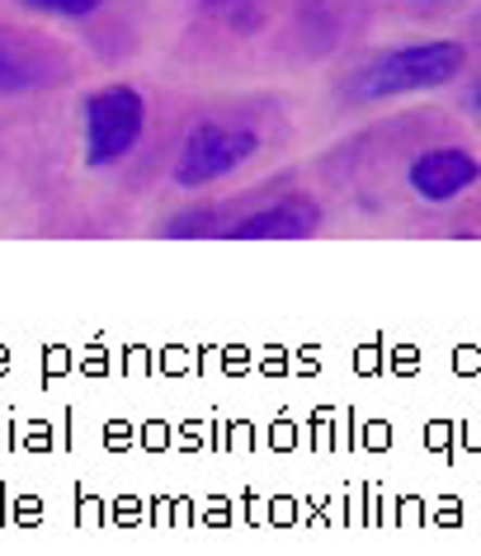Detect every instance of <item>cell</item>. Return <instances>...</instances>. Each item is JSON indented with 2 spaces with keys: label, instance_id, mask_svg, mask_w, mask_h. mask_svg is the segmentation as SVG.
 I'll list each match as a JSON object with an SVG mask.
<instances>
[{
  "label": "cell",
  "instance_id": "obj_1",
  "mask_svg": "<svg viewBox=\"0 0 481 556\" xmlns=\"http://www.w3.org/2000/svg\"><path fill=\"white\" fill-rule=\"evenodd\" d=\"M467 48L453 38H425V43H402L388 52H374L359 62L345 80V94L354 104H378V100H402V94L444 90L463 76Z\"/></svg>",
  "mask_w": 481,
  "mask_h": 556
},
{
  "label": "cell",
  "instance_id": "obj_2",
  "mask_svg": "<svg viewBox=\"0 0 481 556\" xmlns=\"http://www.w3.org/2000/svg\"><path fill=\"white\" fill-rule=\"evenodd\" d=\"M147 132V100L137 86H104L80 100V142H86L90 170L128 161Z\"/></svg>",
  "mask_w": 481,
  "mask_h": 556
},
{
  "label": "cell",
  "instance_id": "obj_3",
  "mask_svg": "<svg viewBox=\"0 0 481 556\" xmlns=\"http://www.w3.org/2000/svg\"><path fill=\"white\" fill-rule=\"evenodd\" d=\"M260 151V132L255 128H231V123H199L185 137L180 161H175V185L180 189H199L213 185L223 175H237L245 161Z\"/></svg>",
  "mask_w": 481,
  "mask_h": 556
},
{
  "label": "cell",
  "instance_id": "obj_4",
  "mask_svg": "<svg viewBox=\"0 0 481 556\" xmlns=\"http://www.w3.org/2000/svg\"><path fill=\"white\" fill-rule=\"evenodd\" d=\"M406 179H410V189H416V199L448 203V199H463L467 189L481 185V161L463 147H430L410 161Z\"/></svg>",
  "mask_w": 481,
  "mask_h": 556
},
{
  "label": "cell",
  "instance_id": "obj_5",
  "mask_svg": "<svg viewBox=\"0 0 481 556\" xmlns=\"http://www.w3.org/2000/svg\"><path fill=\"white\" fill-rule=\"evenodd\" d=\"M316 231H321V203L307 193H283V199L227 227L231 241H307Z\"/></svg>",
  "mask_w": 481,
  "mask_h": 556
},
{
  "label": "cell",
  "instance_id": "obj_6",
  "mask_svg": "<svg viewBox=\"0 0 481 556\" xmlns=\"http://www.w3.org/2000/svg\"><path fill=\"white\" fill-rule=\"evenodd\" d=\"M58 76L52 72V48L29 34L0 29V94H29Z\"/></svg>",
  "mask_w": 481,
  "mask_h": 556
},
{
  "label": "cell",
  "instance_id": "obj_7",
  "mask_svg": "<svg viewBox=\"0 0 481 556\" xmlns=\"http://www.w3.org/2000/svg\"><path fill=\"white\" fill-rule=\"evenodd\" d=\"M34 15H58V20H90L104 0H20Z\"/></svg>",
  "mask_w": 481,
  "mask_h": 556
},
{
  "label": "cell",
  "instance_id": "obj_8",
  "mask_svg": "<svg viewBox=\"0 0 481 556\" xmlns=\"http://www.w3.org/2000/svg\"><path fill=\"white\" fill-rule=\"evenodd\" d=\"M199 5L203 10H227V15H231V10H237V0H199Z\"/></svg>",
  "mask_w": 481,
  "mask_h": 556
},
{
  "label": "cell",
  "instance_id": "obj_9",
  "mask_svg": "<svg viewBox=\"0 0 481 556\" xmlns=\"http://www.w3.org/2000/svg\"><path fill=\"white\" fill-rule=\"evenodd\" d=\"M477 114H481V90H477Z\"/></svg>",
  "mask_w": 481,
  "mask_h": 556
}]
</instances>
